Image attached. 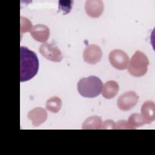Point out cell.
Returning a JSON list of instances; mask_svg holds the SVG:
<instances>
[{
  "mask_svg": "<svg viewBox=\"0 0 155 155\" xmlns=\"http://www.w3.org/2000/svg\"><path fill=\"white\" fill-rule=\"evenodd\" d=\"M39 70V60L36 54L27 47H20V81L30 80Z\"/></svg>",
  "mask_w": 155,
  "mask_h": 155,
  "instance_id": "6da1fadb",
  "label": "cell"
},
{
  "mask_svg": "<svg viewBox=\"0 0 155 155\" xmlns=\"http://www.w3.org/2000/svg\"><path fill=\"white\" fill-rule=\"evenodd\" d=\"M77 88L79 93L82 96L93 98L101 94L103 88V84L98 77L91 75L80 79Z\"/></svg>",
  "mask_w": 155,
  "mask_h": 155,
  "instance_id": "7a4b0ae2",
  "label": "cell"
},
{
  "mask_svg": "<svg viewBox=\"0 0 155 155\" xmlns=\"http://www.w3.org/2000/svg\"><path fill=\"white\" fill-rule=\"evenodd\" d=\"M149 60L147 56L140 51H136L129 63L128 73L134 77H141L145 75L148 70Z\"/></svg>",
  "mask_w": 155,
  "mask_h": 155,
  "instance_id": "3957f363",
  "label": "cell"
},
{
  "mask_svg": "<svg viewBox=\"0 0 155 155\" xmlns=\"http://www.w3.org/2000/svg\"><path fill=\"white\" fill-rule=\"evenodd\" d=\"M108 58L111 65L119 70H125L129 64L128 56L125 51L119 49L110 51Z\"/></svg>",
  "mask_w": 155,
  "mask_h": 155,
  "instance_id": "277c9868",
  "label": "cell"
},
{
  "mask_svg": "<svg viewBox=\"0 0 155 155\" xmlns=\"http://www.w3.org/2000/svg\"><path fill=\"white\" fill-rule=\"evenodd\" d=\"M39 52L47 59L55 62H61L63 58L61 50L53 44H42L39 47Z\"/></svg>",
  "mask_w": 155,
  "mask_h": 155,
  "instance_id": "5b68a950",
  "label": "cell"
},
{
  "mask_svg": "<svg viewBox=\"0 0 155 155\" xmlns=\"http://www.w3.org/2000/svg\"><path fill=\"white\" fill-rule=\"evenodd\" d=\"M138 95L134 91H127L120 95L117 99V107L122 111H128L133 108L137 103Z\"/></svg>",
  "mask_w": 155,
  "mask_h": 155,
  "instance_id": "8992f818",
  "label": "cell"
},
{
  "mask_svg": "<svg viewBox=\"0 0 155 155\" xmlns=\"http://www.w3.org/2000/svg\"><path fill=\"white\" fill-rule=\"evenodd\" d=\"M102 56V50L100 47L96 44L87 45L83 52L84 60L89 64H96L101 61Z\"/></svg>",
  "mask_w": 155,
  "mask_h": 155,
  "instance_id": "52a82bcc",
  "label": "cell"
},
{
  "mask_svg": "<svg viewBox=\"0 0 155 155\" xmlns=\"http://www.w3.org/2000/svg\"><path fill=\"white\" fill-rule=\"evenodd\" d=\"M104 5L100 0H88L85 4V10L87 15L91 18H98L103 13Z\"/></svg>",
  "mask_w": 155,
  "mask_h": 155,
  "instance_id": "ba28073f",
  "label": "cell"
},
{
  "mask_svg": "<svg viewBox=\"0 0 155 155\" xmlns=\"http://www.w3.org/2000/svg\"><path fill=\"white\" fill-rule=\"evenodd\" d=\"M27 117L31 120L33 126L38 127L46 120L47 118V113L44 108L36 107L28 113Z\"/></svg>",
  "mask_w": 155,
  "mask_h": 155,
  "instance_id": "9c48e42d",
  "label": "cell"
},
{
  "mask_svg": "<svg viewBox=\"0 0 155 155\" xmlns=\"http://www.w3.org/2000/svg\"><path fill=\"white\" fill-rule=\"evenodd\" d=\"M30 33L35 40L44 43L50 36V29L45 25L37 24L32 27Z\"/></svg>",
  "mask_w": 155,
  "mask_h": 155,
  "instance_id": "30bf717a",
  "label": "cell"
},
{
  "mask_svg": "<svg viewBox=\"0 0 155 155\" xmlns=\"http://www.w3.org/2000/svg\"><path fill=\"white\" fill-rule=\"evenodd\" d=\"M141 115L147 122L152 123L155 119V104L152 101H145L141 107Z\"/></svg>",
  "mask_w": 155,
  "mask_h": 155,
  "instance_id": "8fae6325",
  "label": "cell"
},
{
  "mask_svg": "<svg viewBox=\"0 0 155 155\" xmlns=\"http://www.w3.org/2000/svg\"><path fill=\"white\" fill-rule=\"evenodd\" d=\"M119 89L117 82L111 80L106 82L102 90V96L105 99H111L116 96Z\"/></svg>",
  "mask_w": 155,
  "mask_h": 155,
  "instance_id": "7c38bea8",
  "label": "cell"
},
{
  "mask_svg": "<svg viewBox=\"0 0 155 155\" xmlns=\"http://www.w3.org/2000/svg\"><path fill=\"white\" fill-rule=\"evenodd\" d=\"M102 120L101 117L96 116L88 117L83 123L82 129L84 130H100L101 129Z\"/></svg>",
  "mask_w": 155,
  "mask_h": 155,
  "instance_id": "4fadbf2b",
  "label": "cell"
},
{
  "mask_svg": "<svg viewBox=\"0 0 155 155\" xmlns=\"http://www.w3.org/2000/svg\"><path fill=\"white\" fill-rule=\"evenodd\" d=\"M62 106L61 99L56 96H53L48 99L45 104L46 108L51 113H57L59 111Z\"/></svg>",
  "mask_w": 155,
  "mask_h": 155,
  "instance_id": "5bb4252c",
  "label": "cell"
},
{
  "mask_svg": "<svg viewBox=\"0 0 155 155\" xmlns=\"http://www.w3.org/2000/svg\"><path fill=\"white\" fill-rule=\"evenodd\" d=\"M127 122L133 130L136 129L137 127H142L145 124H147L146 120L142 116L141 114L139 113L131 114L129 116Z\"/></svg>",
  "mask_w": 155,
  "mask_h": 155,
  "instance_id": "9a60e30c",
  "label": "cell"
},
{
  "mask_svg": "<svg viewBox=\"0 0 155 155\" xmlns=\"http://www.w3.org/2000/svg\"><path fill=\"white\" fill-rule=\"evenodd\" d=\"M72 1H59V10L63 12V15L68 13L72 8Z\"/></svg>",
  "mask_w": 155,
  "mask_h": 155,
  "instance_id": "2e32d148",
  "label": "cell"
},
{
  "mask_svg": "<svg viewBox=\"0 0 155 155\" xmlns=\"http://www.w3.org/2000/svg\"><path fill=\"white\" fill-rule=\"evenodd\" d=\"M31 22L25 17L21 16V34L26 33L31 30Z\"/></svg>",
  "mask_w": 155,
  "mask_h": 155,
  "instance_id": "e0dca14e",
  "label": "cell"
},
{
  "mask_svg": "<svg viewBox=\"0 0 155 155\" xmlns=\"http://www.w3.org/2000/svg\"><path fill=\"white\" fill-rule=\"evenodd\" d=\"M133 130L132 128L130 127V125L128 124V122L125 120H119L116 123H115V126H114V130Z\"/></svg>",
  "mask_w": 155,
  "mask_h": 155,
  "instance_id": "ac0fdd59",
  "label": "cell"
},
{
  "mask_svg": "<svg viewBox=\"0 0 155 155\" xmlns=\"http://www.w3.org/2000/svg\"><path fill=\"white\" fill-rule=\"evenodd\" d=\"M114 126H115V122H114L112 120H106L104 122H102L101 129L102 130H106V129H112L114 130Z\"/></svg>",
  "mask_w": 155,
  "mask_h": 155,
  "instance_id": "d6986e66",
  "label": "cell"
}]
</instances>
